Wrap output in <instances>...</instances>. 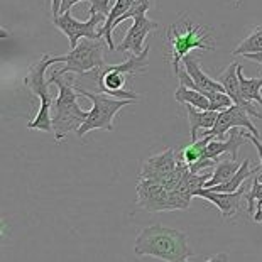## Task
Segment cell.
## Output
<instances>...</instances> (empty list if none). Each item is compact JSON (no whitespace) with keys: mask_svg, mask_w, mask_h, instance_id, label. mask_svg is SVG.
Wrapping results in <instances>:
<instances>
[{"mask_svg":"<svg viewBox=\"0 0 262 262\" xmlns=\"http://www.w3.org/2000/svg\"><path fill=\"white\" fill-rule=\"evenodd\" d=\"M159 27V22L147 19L146 15L134 19V24L130 26V29L127 31V34L124 37L119 46H115V51L119 53H127L130 51L132 54H141L144 49V39H146L150 32L156 31Z\"/></svg>","mask_w":262,"mask_h":262,"instance_id":"cell-12","label":"cell"},{"mask_svg":"<svg viewBox=\"0 0 262 262\" xmlns=\"http://www.w3.org/2000/svg\"><path fill=\"white\" fill-rule=\"evenodd\" d=\"M178 158L172 149H166L163 152L154 154L142 164L139 178H147V180L158 181L163 185V181L168 178L172 171L178 168Z\"/></svg>","mask_w":262,"mask_h":262,"instance_id":"cell-13","label":"cell"},{"mask_svg":"<svg viewBox=\"0 0 262 262\" xmlns=\"http://www.w3.org/2000/svg\"><path fill=\"white\" fill-rule=\"evenodd\" d=\"M134 252L168 262H183L193 255L185 232L159 224L141 230L134 244Z\"/></svg>","mask_w":262,"mask_h":262,"instance_id":"cell-1","label":"cell"},{"mask_svg":"<svg viewBox=\"0 0 262 262\" xmlns=\"http://www.w3.org/2000/svg\"><path fill=\"white\" fill-rule=\"evenodd\" d=\"M238 63H232L228 68H225L219 76V81L224 85L225 93L233 100V103L241 105V107L247 108L250 115L257 117V119H262V114L257 108L254 107V102H249V100L244 98L242 90H241V81H238Z\"/></svg>","mask_w":262,"mask_h":262,"instance_id":"cell-15","label":"cell"},{"mask_svg":"<svg viewBox=\"0 0 262 262\" xmlns=\"http://www.w3.org/2000/svg\"><path fill=\"white\" fill-rule=\"evenodd\" d=\"M241 129L242 127H233V129H230V134H228V137L225 139V141L216 139V137L211 139V141L208 142V146H206L203 158L215 161V163H219V161L222 159V156H230V158L237 159L238 158V149H241L242 144L247 141L245 132H242Z\"/></svg>","mask_w":262,"mask_h":262,"instance_id":"cell-14","label":"cell"},{"mask_svg":"<svg viewBox=\"0 0 262 262\" xmlns=\"http://www.w3.org/2000/svg\"><path fill=\"white\" fill-rule=\"evenodd\" d=\"M250 112L247 108L241 107V105L233 103L232 107H228L225 110L219 112V117H216L215 125L211 127L210 130H202V136H213L216 139H222L225 134L233 129V127H242V129H247L249 132H252L255 137H259V130L255 129L254 124L250 122Z\"/></svg>","mask_w":262,"mask_h":262,"instance_id":"cell-10","label":"cell"},{"mask_svg":"<svg viewBox=\"0 0 262 262\" xmlns=\"http://www.w3.org/2000/svg\"><path fill=\"white\" fill-rule=\"evenodd\" d=\"M244 58L245 59H250V61H254V63H257L262 66V51L259 53H249V54H244Z\"/></svg>","mask_w":262,"mask_h":262,"instance_id":"cell-30","label":"cell"},{"mask_svg":"<svg viewBox=\"0 0 262 262\" xmlns=\"http://www.w3.org/2000/svg\"><path fill=\"white\" fill-rule=\"evenodd\" d=\"M233 4H235L237 7H238V5H241V0H233Z\"/></svg>","mask_w":262,"mask_h":262,"instance_id":"cell-32","label":"cell"},{"mask_svg":"<svg viewBox=\"0 0 262 262\" xmlns=\"http://www.w3.org/2000/svg\"><path fill=\"white\" fill-rule=\"evenodd\" d=\"M262 51V26H255L252 31L249 32L247 37L233 49V56H244L249 53H259Z\"/></svg>","mask_w":262,"mask_h":262,"instance_id":"cell-24","label":"cell"},{"mask_svg":"<svg viewBox=\"0 0 262 262\" xmlns=\"http://www.w3.org/2000/svg\"><path fill=\"white\" fill-rule=\"evenodd\" d=\"M166 39L169 44V63L172 66V73L178 78L180 63L183 58L193 51H215L213 32L208 26H198L193 20L183 17L181 22H174L166 31Z\"/></svg>","mask_w":262,"mask_h":262,"instance_id":"cell-2","label":"cell"},{"mask_svg":"<svg viewBox=\"0 0 262 262\" xmlns=\"http://www.w3.org/2000/svg\"><path fill=\"white\" fill-rule=\"evenodd\" d=\"M247 188L242 185L237 191L227 193V191H213L210 188H202L196 193V196L206 200V202L213 203L220 211V216L224 220H233L238 215H242L244 203H247Z\"/></svg>","mask_w":262,"mask_h":262,"instance_id":"cell-9","label":"cell"},{"mask_svg":"<svg viewBox=\"0 0 262 262\" xmlns=\"http://www.w3.org/2000/svg\"><path fill=\"white\" fill-rule=\"evenodd\" d=\"M149 46L144 49L141 54H130V58L119 64H107L105 68L97 75V85L98 90L103 93H108L112 97L119 98H132L139 100V95L134 92L125 90V85L129 78L144 73L147 68V56H149Z\"/></svg>","mask_w":262,"mask_h":262,"instance_id":"cell-5","label":"cell"},{"mask_svg":"<svg viewBox=\"0 0 262 262\" xmlns=\"http://www.w3.org/2000/svg\"><path fill=\"white\" fill-rule=\"evenodd\" d=\"M53 64L51 54H42V58L34 63L27 71L24 85L34 97L39 98V112L27 127L34 130L53 132V103H54V83L46 80V70Z\"/></svg>","mask_w":262,"mask_h":262,"instance_id":"cell-4","label":"cell"},{"mask_svg":"<svg viewBox=\"0 0 262 262\" xmlns=\"http://www.w3.org/2000/svg\"><path fill=\"white\" fill-rule=\"evenodd\" d=\"M260 169V166H255V168H250V161L245 159L244 163L241 164V168L237 169V172L233 174L230 180L222 183V185H216V186H211L210 189L213 191H227V193H232V191H237L238 188L242 185H245L247 178H250L252 174H255Z\"/></svg>","mask_w":262,"mask_h":262,"instance_id":"cell-19","label":"cell"},{"mask_svg":"<svg viewBox=\"0 0 262 262\" xmlns=\"http://www.w3.org/2000/svg\"><path fill=\"white\" fill-rule=\"evenodd\" d=\"M137 206H141L150 213L158 211H172L169 202V189L158 181L139 178L137 180Z\"/></svg>","mask_w":262,"mask_h":262,"instance_id":"cell-11","label":"cell"},{"mask_svg":"<svg viewBox=\"0 0 262 262\" xmlns=\"http://www.w3.org/2000/svg\"><path fill=\"white\" fill-rule=\"evenodd\" d=\"M61 2H63V0H51V12H53V15H58L59 14Z\"/></svg>","mask_w":262,"mask_h":262,"instance_id":"cell-31","label":"cell"},{"mask_svg":"<svg viewBox=\"0 0 262 262\" xmlns=\"http://www.w3.org/2000/svg\"><path fill=\"white\" fill-rule=\"evenodd\" d=\"M242 163H238L237 159H220L216 166L213 168V172H211V178L206 181L205 188H211V186H216V185H222V183L228 181L230 178L235 174L237 169L241 168Z\"/></svg>","mask_w":262,"mask_h":262,"instance_id":"cell-21","label":"cell"},{"mask_svg":"<svg viewBox=\"0 0 262 262\" xmlns=\"http://www.w3.org/2000/svg\"><path fill=\"white\" fill-rule=\"evenodd\" d=\"M49 81L58 86V98L53 103V134L58 144L70 132H76L86 120L88 112L78 105L80 93L71 85V80H63V76L51 75Z\"/></svg>","mask_w":262,"mask_h":262,"instance_id":"cell-3","label":"cell"},{"mask_svg":"<svg viewBox=\"0 0 262 262\" xmlns=\"http://www.w3.org/2000/svg\"><path fill=\"white\" fill-rule=\"evenodd\" d=\"M130 7V0H115L114 7L110 9V12L105 19V24H103V29H102V36L105 37V42L110 51H115V44H114V39H112V32L117 27V22L120 20V17L124 15L127 10Z\"/></svg>","mask_w":262,"mask_h":262,"instance_id":"cell-18","label":"cell"},{"mask_svg":"<svg viewBox=\"0 0 262 262\" xmlns=\"http://www.w3.org/2000/svg\"><path fill=\"white\" fill-rule=\"evenodd\" d=\"M105 15L98 12H92L88 20H78L73 17L71 10L58 15H53V24L68 37L70 48L73 49L83 37L88 39H100L102 37V29L105 24Z\"/></svg>","mask_w":262,"mask_h":262,"instance_id":"cell-8","label":"cell"},{"mask_svg":"<svg viewBox=\"0 0 262 262\" xmlns=\"http://www.w3.org/2000/svg\"><path fill=\"white\" fill-rule=\"evenodd\" d=\"M183 64H185V70L188 71V75L191 76V80L194 81V85L200 92L206 93H213V92H225L224 85L219 80H213L211 76H208L205 71L200 68L198 59L191 56V54H186L183 58Z\"/></svg>","mask_w":262,"mask_h":262,"instance_id":"cell-16","label":"cell"},{"mask_svg":"<svg viewBox=\"0 0 262 262\" xmlns=\"http://www.w3.org/2000/svg\"><path fill=\"white\" fill-rule=\"evenodd\" d=\"M78 2H90V0H63V2H61L59 14L68 12V10H71V7H73V5L78 4Z\"/></svg>","mask_w":262,"mask_h":262,"instance_id":"cell-29","label":"cell"},{"mask_svg":"<svg viewBox=\"0 0 262 262\" xmlns=\"http://www.w3.org/2000/svg\"><path fill=\"white\" fill-rule=\"evenodd\" d=\"M53 64L66 63L64 68L54 71L53 75L63 76L66 73H76V75H98L107 63L103 59V44L100 39H88L83 37L78 46L73 48L68 54L63 56H51Z\"/></svg>","mask_w":262,"mask_h":262,"instance_id":"cell-7","label":"cell"},{"mask_svg":"<svg viewBox=\"0 0 262 262\" xmlns=\"http://www.w3.org/2000/svg\"><path fill=\"white\" fill-rule=\"evenodd\" d=\"M238 81H241V90L245 100L259 103L262 108V76L247 78L242 73V64H238Z\"/></svg>","mask_w":262,"mask_h":262,"instance_id":"cell-22","label":"cell"},{"mask_svg":"<svg viewBox=\"0 0 262 262\" xmlns=\"http://www.w3.org/2000/svg\"><path fill=\"white\" fill-rule=\"evenodd\" d=\"M174 98L181 105H193V107H196L200 110H210L208 97L203 92L196 90V88H189L186 85H183V83H180V86H178Z\"/></svg>","mask_w":262,"mask_h":262,"instance_id":"cell-20","label":"cell"},{"mask_svg":"<svg viewBox=\"0 0 262 262\" xmlns=\"http://www.w3.org/2000/svg\"><path fill=\"white\" fill-rule=\"evenodd\" d=\"M211 139H213V136L198 137V141L191 142L189 146H186L181 150L180 156H178V159L183 161V163L188 164V166H193L194 163H198V161L205 156L206 146H208V142L211 141Z\"/></svg>","mask_w":262,"mask_h":262,"instance_id":"cell-23","label":"cell"},{"mask_svg":"<svg viewBox=\"0 0 262 262\" xmlns=\"http://www.w3.org/2000/svg\"><path fill=\"white\" fill-rule=\"evenodd\" d=\"M110 2L112 0H90V14L92 12H98L103 15H108L110 12Z\"/></svg>","mask_w":262,"mask_h":262,"instance_id":"cell-28","label":"cell"},{"mask_svg":"<svg viewBox=\"0 0 262 262\" xmlns=\"http://www.w3.org/2000/svg\"><path fill=\"white\" fill-rule=\"evenodd\" d=\"M206 97L210 100V110H215V112H222V110H225L233 105V100L228 97L225 92L206 93Z\"/></svg>","mask_w":262,"mask_h":262,"instance_id":"cell-27","label":"cell"},{"mask_svg":"<svg viewBox=\"0 0 262 262\" xmlns=\"http://www.w3.org/2000/svg\"><path fill=\"white\" fill-rule=\"evenodd\" d=\"M75 88L78 93L86 98H90L93 103L92 110L88 112L86 120L83 122V125L76 130L78 137H85L90 130L112 132L114 130V119H115L117 112L124 107H127V105H132L137 102V100H132V98H119V97L115 98L112 95L103 93V92H88V90H83L80 86H75Z\"/></svg>","mask_w":262,"mask_h":262,"instance_id":"cell-6","label":"cell"},{"mask_svg":"<svg viewBox=\"0 0 262 262\" xmlns=\"http://www.w3.org/2000/svg\"><path fill=\"white\" fill-rule=\"evenodd\" d=\"M247 213L249 215H255L257 211L262 210V176H255L252 188L247 189Z\"/></svg>","mask_w":262,"mask_h":262,"instance_id":"cell-25","label":"cell"},{"mask_svg":"<svg viewBox=\"0 0 262 262\" xmlns=\"http://www.w3.org/2000/svg\"><path fill=\"white\" fill-rule=\"evenodd\" d=\"M156 0H130V7L129 10L122 15L120 20L117 22V26H120L122 22L129 20V19H136V17H141V15H146L150 9H152Z\"/></svg>","mask_w":262,"mask_h":262,"instance_id":"cell-26","label":"cell"},{"mask_svg":"<svg viewBox=\"0 0 262 262\" xmlns=\"http://www.w3.org/2000/svg\"><path fill=\"white\" fill-rule=\"evenodd\" d=\"M188 122H189V130H191V142L198 141V132L200 130H210L215 125L219 112L215 110H200L193 105H185Z\"/></svg>","mask_w":262,"mask_h":262,"instance_id":"cell-17","label":"cell"}]
</instances>
